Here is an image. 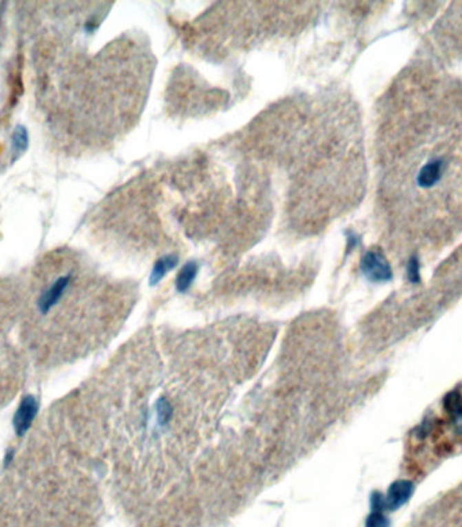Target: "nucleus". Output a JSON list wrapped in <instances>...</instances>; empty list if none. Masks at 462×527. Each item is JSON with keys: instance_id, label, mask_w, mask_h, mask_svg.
<instances>
[{"instance_id": "3", "label": "nucleus", "mask_w": 462, "mask_h": 527, "mask_svg": "<svg viewBox=\"0 0 462 527\" xmlns=\"http://www.w3.org/2000/svg\"><path fill=\"white\" fill-rule=\"evenodd\" d=\"M19 318V287L0 281V403L11 399L22 375L25 350L14 337Z\"/></svg>"}, {"instance_id": "1", "label": "nucleus", "mask_w": 462, "mask_h": 527, "mask_svg": "<svg viewBox=\"0 0 462 527\" xmlns=\"http://www.w3.org/2000/svg\"><path fill=\"white\" fill-rule=\"evenodd\" d=\"M106 287L85 260L68 248L41 256L19 287L18 332L36 363L57 367L91 347Z\"/></svg>"}, {"instance_id": "6", "label": "nucleus", "mask_w": 462, "mask_h": 527, "mask_svg": "<svg viewBox=\"0 0 462 527\" xmlns=\"http://www.w3.org/2000/svg\"><path fill=\"white\" fill-rule=\"evenodd\" d=\"M445 168H446L445 160H442V158L430 160L421 168V171L417 176L418 186L421 189H431V187L437 186L445 173Z\"/></svg>"}, {"instance_id": "2", "label": "nucleus", "mask_w": 462, "mask_h": 527, "mask_svg": "<svg viewBox=\"0 0 462 527\" xmlns=\"http://www.w3.org/2000/svg\"><path fill=\"white\" fill-rule=\"evenodd\" d=\"M48 438L30 442L0 487V527H95L94 500Z\"/></svg>"}, {"instance_id": "10", "label": "nucleus", "mask_w": 462, "mask_h": 527, "mask_svg": "<svg viewBox=\"0 0 462 527\" xmlns=\"http://www.w3.org/2000/svg\"><path fill=\"white\" fill-rule=\"evenodd\" d=\"M174 416V407L172 405L165 399L160 398L156 403V420L160 427L167 426Z\"/></svg>"}, {"instance_id": "9", "label": "nucleus", "mask_w": 462, "mask_h": 527, "mask_svg": "<svg viewBox=\"0 0 462 527\" xmlns=\"http://www.w3.org/2000/svg\"><path fill=\"white\" fill-rule=\"evenodd\" d=\"M34 414H36V403L32 399L23 400L17 414V420H18V426L21 427V431H25L30 427Z\"/></svg>"}, {"instance_id": "5", "label": "nucleus", "mask_w": 462, "mask_h": 527, "mask_svg": "<svg viewBox=\"0 0 462 527\" xmlns=\"http://www.w3.org/2000/svg\"><path fill=\"white\" fill-rule=\"evenodd\" d=\"M414 490V483L410 480H396L395 483H392L387 495L384 496L386 510L395 511L404 506L411 499Z\"/></svg>"}, {"instance_id": "7", "label": "nucleus", "mask_w": 462, "mask_h": 527, "mask_svg": "<svg viewBox=\"0 0 462 527\" xmlns=\"http://www.w3.org/2000/svg\"><path fill=\"white\" fill-rule=\"evenodd\" d=\"M178 257L174 255L161 257L157 263L154 264V268L150 276V284H157L171 269H174L178 265Z\"/></svg>"}, {"instance_id": "4", "label": "nucleus", "mask_w": 462, "mask_h": 527, "mask_svg": "<svg viewBox=\"0 0 462 527\" xmlns=\"http://www.w3.org/2000/svg\"><path fill=\"white\" fill-rule=\"evenodd\" d=\"M361 270L373 283H386L392 279V268L386 256L379 250H369L361 260Z\"/></svg>"}, {"instance_id": "13", "label": "nucleus", "mask_w": 462, "mask_h": 527, "mask_svg": "<svg viewBox=\"0 0 462 527\" xmlns=\"http://www.w3.org/2000/svg\"><path fill=\"white\" fill-rule=\"evenodd\" d=\"M407 277L410 280V283L412 284H418L421 283V264L418 257H411L408 265H407Z\"/></svg>"}, {"instance_id": "11", "label": "nucleus", "mask_w": 462, "mask_h": 527, "mask_svg": "<svg viewBox=\"0 0 462 527\" xmlns=\"http://www.w3.org/2000/svg\"><path fill=\"white\" fill-rule=\"evenodd\" d=\"M443 407L445 410L454 416V418H461L462 416V395L460 392L454 391L450 392L445 396L443 399Z\"/></svg>"}, {"instance_id": "8", "label": "nucleus", "mask_w": 462, "mask_h": 527, "mask_svg": "<svg viewBox=\"0 0 462 527\" xmlns=\"http://www.w3.org/2000/svg\"><path fill=\"white\" fill-rule=\"evenodd\" d=\"M196 275H198V265L192 261L185 264L180 269L178 279H176V288L178 292H185L193 283Z\"/></svg>"}, {"instance_id": "12", "label": "nucleus", "mask_w": 462, "mask_h": 527, "mask_svg": "<svg viewBox=\"0 0 462 527\" xmlns=\"http://www.w3.org/2000/svg\"><path fill=\"white\" fill-rule=\"evenodd\" d=\"M365 527H390V521L381 510H372Z\"/></svg>"}]
</instances>
